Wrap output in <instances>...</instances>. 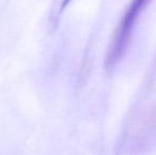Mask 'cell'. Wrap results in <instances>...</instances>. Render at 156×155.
Segmentation results:
<instances>
[{
	"instance_id": "6da1fadb",
	"label": "cell",
	"mask_w": 156,
	"mask_h": 155,
	"mask_svg": "<svg viewBox=\"0 0 156 155\" xmlns=\"http://www.w3.org/2000/svg\"><path fill=\"white\" fill-rule=\"evenodd\" d=\"M150 1L151 0H132V2L129 3V8L126 9L116 29L108 51L106 53L105 67L107 70H111L122 58L131 41L132 33L136 23L146 6L150 3Z\"/></svg>"
},
{
	"instance_id": "7a4b0ae2",
	"label": "cell",
	"mask_w": 156,
	"mask_h": 155,
	"mask_svg": "<svg viewBox=\"0 0 156 155\" xmlns=\"http://www.w3.org/2000/svg\"><path fill=\"white\" fill-rule=\"evenodd\" d=\"M70 1L71 0H53V16L52 17H58L60 14H62V12Z\"/></svg>"
}]
</instances>
